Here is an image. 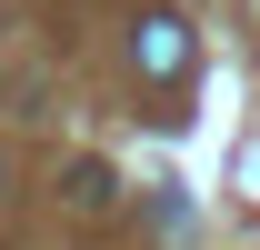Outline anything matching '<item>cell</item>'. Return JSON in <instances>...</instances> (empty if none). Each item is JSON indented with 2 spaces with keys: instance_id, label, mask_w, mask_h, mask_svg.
<instances>
[{
  "instance_id": "1",
  "label": "cell",
  "mask_w": 260,
  "mask_h": 250,
  "mask_svg": "<svg viewBox=\"0 0 260 250\" xmlns=\"http://www.w3.org/2000/svg\"><path fill=\"white\" fill-rule=\"evenodd\" d=\"M130 70H140V80H190V20L150 10V20L130 30Z\"/></svg>"
}]
</instances>
